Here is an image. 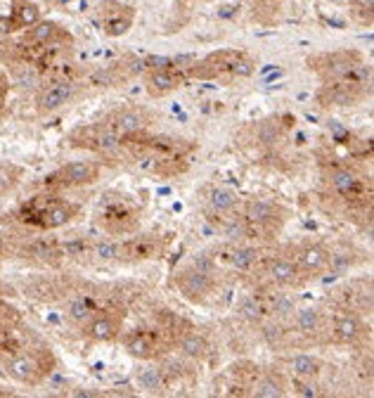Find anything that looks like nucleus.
I'll list each match as a JSON object with an SVG mask.
<instances>
[{
	"mask_svg": "<svg viewBox=\"0 0 374 398\" xmlns=\"http://www.w3.org/2000/svg\"><path fill=\"white\" fill-rule=\"evenodd\" d=\"M8 375L22 384H36L41 377V368L31 356H17L8 363Z\"/></svg>",
	"mask_w": 374,
	"mask_h": 398,
	"instance_id": "1",
	"label": "nucleus"
},
{
	"mask_svg": "<svg viewBox=\"0 0 374 398\" xmlns=\"http://www.w3.org/2000/svg\"><path fill=\"white\" fill-rule=\"evenodd\" d=\"M97 176V169L90 164V161H71L64 169L60 171L62 183L67 185H83V183H92Z\"/></svg>",
	"mask_w": 374,
	"mask_h": 398,
	"instance_id": "2",
	"label": "nucleus"
},
{
	"mask_svg": "<svg viewBox=\"0 0 374 398\" xmlns=\"http://www.w3.org/2000/svg\"><path fill=\"white\" fill-rule=\"evenodd\" d=\"M180 287H183L185 296L190 298H202L204 294L211 291V275L202 270H187L183 273V280H180Z\"/></svg>",
	"mask_w": 374,
	"mask_h": 398,
	"instance_id": "3",
	"label": "nucleus"
},
{
	"mask_svg": "<svg viewBox=\"0 0 374 398\" xmlns=\"http://www.w3.org/2000/svg\"><path fill=\"white\" fill-rule=\"evenodd\" d=\"M74 95V85L71 83H57L53 88H48L39 100V107L41 111H55L60 109L62 104L69 102V97Z\"/></svg>",
	"mask_w": 374,
	"mask_h": 398,
	"instance_id": "4",
	"label": "nucleus"
},
{
	"mask_svg": "<svg viewBox=\"0 0 374 398\" xmlns=\"http://www.w3.org/2000/svg\"><path fill=\"white\" fill-rule=\"evenodd\" d=\"M298 266L305 270V273H317V270H322L325 268V263H327V254L322 252L320 247H305L298 252Z\"/></svg>",
	"mask_w": 374,
	"mask_h": 398,
	"instance_id": "5",
	"label": "nucleus"
},
{
	"mask_svg": "<svg viewBox=\"0 0 374 398\" xmlns=\"http://www.w3.org/2000/svg\"><path fill=\"white\" fill-rule=\"evenodd\" d=\"M296 273H298L296 263H294V261H289V259H275V261H270V266H268V275H270L279 284L294 282Z\"/></svg>",
	"mask_w": 374,
	"mask_h": 398,
	"instance_id": "6",
	"label": "nucleus"
},
{
	"mask_svg": "<svg viewBox=\"0 0 374 398\" xmlns=\"http://www.w3.org/2000/svg\"><path fill=\"white\" fill-rule=\"evenodd\" d=\"M180 83V78H176V74H171V69H157L149 76V92L152 95H164V92L176 90Z\"/></svg>",
	"mask_w": 374,
	"mask_h": 398,
	"instance_id": "7",
	"label": "nucleus"
},
{
	"mask_svg": "<svg viewBox=\"0 0 374 398\" xmlns=\"http://www.w3.org/2000/svg\"><path fill=\"white\" fill-rule=\"evenodd\" d=\"M277 214H279V209L275 204L263 202V199L251 202L247 207V221H251V223H272L277 219Z\"/></svg>",
	"mask_w": 374,
	"mask_h": 398,
	"instance_id": "8",
	"label": "nucleus"
},
{
	"mask_svg": "<svg viewBox=\"0 0 374 398\" xmlns=\"http://www.w3.org/2000/svg\"><path fill=\"white\" fill-rule=\"evenodd\" d=\"M15 22L17 27H34L41 22V10L39 5L29 3V0H17L15 3Z\"/></svg>",
	"mask_w": 374,
	"mask_h": 398,
	"instance_id": "9",
	"label": "nucleus"
},
{
	"mask_svg": "<svg viewBox=\"0 0 374 398\" xmlns=\"http://www.w3.org/2000/svg\"><path fill=\"white\" fill-rule=\"evenodd\" d=\"M74 214V209L69 207V204H53V207H48L46 211H43V226L46 228H60L64 226V223H69Z\"/></svg>",
	"mask_w": 374,
	"mask_h": 398,
	"instance_id": "10",
	"label": "nucleus"
},
{
	"mask_svg": "<svg viewBox=\"0 0 374 398\" xmlns=\"http://www.w3.org/2000/svg\"><path fill=\"white\" fill-rule=\"evenodd\" d=\"M126 348H128L130 356L140 358V360H147V358H152L154 353H157V348H154V344L145 337V334H135V337H130Z\"/></svg>",
	"mask_w": 374,
	"mask_h": 398,
	"instance_id": "11",
	"label": "nucleus"
},
{
	"mask_svg": "<svg viewBox=\"0 0 374 398\" xmlns=\"http://www.w3.org/2000/svg\"><path fill=\"white\" fill-rule=\"evenodd\" d=\"M180 348H183V353L190 358H204L209 353V344L202 334H187V337H183V341H180Z\"/></svg>",
	"mask_w": 374,
	"mask_h": 398,
	"instance_id": "12",
	"label": "nucleus"
},
{
	"mask_svg": "<svg viewBox=\"0 0 374 398\" xmlns=\"http://www.w3.org/2000/svg\"><path fill=\"white\" fill-rule=\"evenodd\" d=\"M114 126L121 130V133H138V130L145 128V116L138 114V111H121L116 116Z\"/></svg>",
	"mask_w": 374,
	"mask_h": 398,
	"instance_id": "13",
	"label": "nucleus"
},
{
	"mask_svg": "<svg viewBox=\"0 0 374 398\" xmlns=\"http://www.w3.org/2000/svg\"><path fill=\"white\" fill-rule=\"evenodd\" d=\"M88 332H90V337L97 341H111L116 337V325L111 318H95L90 322Z\"/></svg>",
	"mask_w": 374,
	"mask_h": 398,
	"instance_id": "14",
	"label": "nucleus"
},
{
	"mask_svg": "<svg viewBox=\"0 0 374 398\" xmlns=\"http://www.w3.org/2000/svg\"><path fill=\"white\" fill-rule=\"evenodd\" d=\"M138 387L149 391V394H157V391L164 387V377H161L159 368H145L138 372Z\"/></svg>",
	"mask_w": 374,
	"mask_h": 398,
	"instance_id": "15",
	"label": "nucleus"
},
{
	"mask_svg": "<svg viewBox=\"0 0 374 398\" xmlns=\"http://www.w3.org/2000/svg\"><path fill=\"white\" fill-rule=\"evenodd\" d=\"M211 207L216 211H230L237 207V195L228 188H214L211 190Z\"/></svg>",
	"mask_w": 374,
	"mask_h": 398,
	"instance_id": "16",
	"label": "nucleus"
},
{
	"mask_svg": "<svg viewBox=\"0 0 374 398\" xmlns=\"http://www.w3.org/2000/svg\"><path fill=\"white\" fill-rule=\"evenodd\" d=\"M334 332H336V337H339L341 341H353L360 332H363V327H360L358 318H353V315H346V318H341L339 322H336Z\"/></svg>",
	"mask_w": 374,
	"mask_h": 398,
	"instance_id": "17",
	"label": "nucleus"
},
{
	"mask_svg": "<svg viewBox=\"0 0 374 398\" xmlns=\"http://www.w3.org/2000/svg\"><path fill=\"white\" fill-rule=\"evenodd\" d=\"M291 370H294V375L298 377H313L317 375V370H320V363L310 356H296L294 363H291Z\"/></svg>",
	"mask_w": 374,
	"mask_h": 398,
	"instance_id": "18",
	"label": "nucleus"
},
{
	"mask_svg": "<svg viewBox=\"0 0 374 398\" xmlns=\"http://www.w3.org/2000/svg\"><path fill=\"white\" fill-rule=\"evenodd\" d=\"M55 34H57V27H55L53 22H39L31 27L29 39L34 43H50L55 39Z\"/></svg>",
	"mask_w": 374,
	"mask_h": 398,
	"instance_id": "19",
	"label": "nucleus"
},
{
	"mask_svg": "<svg viewBox=\"0 0 374 398\" xmlns=\"http://www.w3.org/2000/svg\"><path fill=\"white\" fill-rule=\"evenodd\" d=\"M223 238L228 242H240L247 238V226L242 219H230L223 223Z\"/></svg>",
	"mask_w": 374,
	"mask_h": 398,
	"instance_id": "20",
	"label": "nucleus"
},
{
	"mask_svg": "<svg viewBox=\"0 0 374 398\" xmlns=\"http://www.w3.org/2000/svg\"><path fill=\"white\" fill-rule=\"evenodd\" d=\"M258 259V252L251 247H244V249H235L233 252V266L237 270H247L249 266H254V261Z\"/></svg>",
	"mask_w": 374,
	"mask_h": 398,
	"instance_id": "21",
	"label": "nucleus"
},
{
	"mask_svg": "<svg viewBox=\"0 0 374 398\" xmlns=\"http://www.w3.org/2000/svg\"><path fill=\"white\" fill-rule=\"evenodd\" d=\"M296 325L298 329H303V332H313L320 325V313H317L315 308H303L296 313Z\"/></svg>",
	"mask_w": 374,
	"mask_h": 398,
	"instance_id": "22",
	"label": "nucleus"
},
{
	"mask_svg": "<svg viewBox=\"0 0 374 398\" xmlns=\"http://www.w3.org/2000/svg\"><path fill=\"white\" fill-rule=\"evenodd\" d=\"M332 185L339 192L348 195V192H353L355 188H358V180H355V176L351 171H336V173H332Z\"/></svg>",
	"mask_w": 374,
	"mask_h": 398,
	"instance_id": "23",
	"label": "nucleus"
},
{
	"mask_svg": "<svg viewBox=\"0 0 374 398\" xmlns=\"http://www.w3.org/2000/svg\"><path fill=\"white\" fill-rule=\"evenodd\" d=\"M95 142H97V149L102 154H114L116 149H118V145H121V142H118V138H116L114 133H111V130H99Z\"/></svg>",
	"mask_w": 374,
	"mask_h": 398,
	"instance_id": "24",
	"label": "nucleus"
},
{
	"mask_svg": "<svg viewBox=\"0 0 374 398\" xmlns=\"http://www.w3.org/2000/svg\"><path fill=\"white\" fill-rule=\"evenodd\" d=\"M126 249H128V254L133 259H149V256H154V247H152V242H149V240H135V242H130Z\"/></svg>",
	"mask_w": 374,
	"mask_h": 398,
	"instance_id": "25",
	"label": "nucleus"
},
{
	"mask_svg": "<svg viewBox=\"0 0 374 398\" xmlns=\"http://www.w3.org/2000/svg\"><path fill=\"white\" fill-rule=\"evenodd\" d=\"M240 313L244 315L247 320H261V318H263V313H265V308L261 306L258 298H247V301L242 303Z\"/></svg>",
	"mask_w": 374,
	"mask_h": 398,
	"instance_id": "26",
	"label": "nucleus"
},
{
	"mask_svg": "<svg viewBox=\"0 0 374 398\" xmlns=\"http://www.w3.org/2000/svg\"><path fill=\"white\" fill-rule=\"evenodd\" d=\"M256 396L258 398H282L284 391H282V387H279L277 382H272V379H265V382L258 384Z\"/></svg>",
	"mask_w": 374,
	"mask_h": 398,
	"instance_id": "27",
	"label": "nucleus"
},
{
	"mask_svg": "<svg viewBox=\"0 0 374 398\" xmlns=\"http://www.w3.org/2000/svg\"><path fill=\"white\" fill-rule=\"evenodd\" d=\"M95 254L102 261L116 259L118 256V245H116V242H99V245L95 247Z\"/></svg>",
	"mask_w": 374,
	"mask_h": 398,
	"instance_id": "28",
	"label": "nucleus"
},
{
	"mask_svg": "<svg viewBox=\"0 0 374 398\" xmlns=\"http://www.w3.org/2000/svg\"><path fill=\"white\" fill-rule=\"evenodd\" d=\"M69 315H71L74 320H78V322L88 320V318H90V308H88V303H83V301H74L71 306H69Z\"/></svg>",
	"mask_w": 374,
	"mask_h": 398,
	"instance_id": "29",
	"label": "nucleus"
},
{
	"mask_svg": "<svg viewBox=\"0 0 374 398\" xmlns=\"http://www.w3.org/2000/svg\"><path fill=\"white\" fill-rule=\"evenodd\" d=\"M272 310H275L277 315H289L291 310H294V298L291 296H279L272 301Z\"/></svg>",
	"mask_w": 374,
	"mask_h": 398,
	"instance_id": "30",
	"label": "nucleus"
},
{
	"mask_svg": "<svg viewBox=\"0 0 374 398\" xmlns=\"http://www.w3.org/2000/svg\"><path fill=\"white\" fill-rule=\"evenodd\" d=\"M230 71H233L235 76H251L254 64H251V62H247V60H237L235 57V62L230 64Z\"/></svg>",
	"mask_w": 374,
	"mask_h": 398,
	"instance_id": "31",
	"label": "nucleus"
},
{
	"mask_svg": "<svg viewBox=\"0 0 374 398\" xmlns=\"http://www.w3.org/2000/svg\"><path fill=\"white\" fill-rule=\"evenodd\" d=\"M353 100H355V95L346 88H336L329 92V102H334V104H351Z\"/></svg>",
	"mask_w": 374,
	"mask_h": 398,
	"instance_id": "32",
	"label": "nucleus"
},
{
	"mask_svg": "<svg viewBox=\"0 0 374 398\" xmlns=\"http://www.w3.org/2000/svg\"><path fill=\"white\" fill-rule=\"evenodd\" d=\"M130 29V20H111L107 22V34L109 36H123Z\"/></svg>",
	"mask_w": 374,
	"mask_h": 398,
	"instance_id": "33",
	"label": "nucleus"
},
{
	"mask_svg": "<svg viewBox=\"0 0 374 398\" xmlns=\"http://www.w3.org/2000/svg\"><path fill=\"white\" fill-rule=\"evenodd\" d=\"M258 138L263 145H268V142H272L277 138V126L272 121H265L263 126H261V133H258Z\"/></svg>",
	"mask_w": 374,
	"mask_h": 398,
	"instance_id": "34",
	"label": "nucleus"
},
{
	"mask_svg": "<svg viewBox=\"0 0 374 398\" xmlns=\"http://www.w3.org/2000/svg\"><path fill=\"white\" fill-rule=\"evenodd\" d=\"M17 81H20L22 88H34L36 83H39V76H36L34 69H24L20 71V76H17Z\"/></svg>",
	"mask_w": 374,
	"mask_h": 398,
	"instance_id": "35",
	"label": "nucleus"
},
{
	"mask_svg": "<svg viewBox=\"0 0 374 398\" xmlns=\"http://www.w3.org/2000/svg\"><path fill=\"white\" fill-rule=\"evenodd\" d=\"M145 64L152 67L154 71H157V69H171V67H173V60H171V57H159V55H154V57H149Z\"/></svg>",
	"mask_w": 374,
	"mask_h": 398,
	"instance_id": "36",
	"label": "nucleus"
},
{
	"mask_svg": "<svg viewBox=\"0 0 374 398\" xmlns=\"http://www.w3.org/2000/svg\"><path fill=\"white\" fill-rule=\"evenodd\" d=\"M12 31H17L15 17H0V34H12Z\"/></svg>",
	"mask_w": 374,
	"mask_h": 398,
	"instance_id": "37",
	"label": "nucleus"
},
{
	"mask_svg": "<svg viewBox=\"0 0 374 398\" xmlns=\"http://www.w3.org/2000/svg\"><path fill=\"white\" fill-rule=\"evenodd\" d=\"M195 268L202 270V273H209V275H211V270H214V261H209L207 256H197L195 259Z\"/></svg>",
	"mask_w": 374,
	"mask_h": 398,
	"instance_id": "38",
	"label": "nucleus"
},
{
	"mask_svg": "<svg viewBox=\"0 0 374 398\" xmlns=\"http://www.w3.org/2000/svg\"><path fill=\"white\" fill-rule=\"evenodd\" d=\"M64 252L71 254V256H81V254L85 252V245H83V242H67V245H64Z\"/></svg>",
	"mask_w": 374,
	"mask_h": 398,
	"instance_id": "39",
	"label": "nucleus"
},
{
	"mask_svg": "<svg viewBox=\"0 0 374 398\" xmlns=\"http://www.w3.org/2000/svg\"><path fill=\"white\" fill-rule=\"evenodd\" d=\"M173 64L180 67V69H187V64H195V55H178V57L173 60Z\"/></svg>",
	"mask_w": 374,
	"mask_h": 398,
	"instance_id": "40",
	"label": "nucleus"
},
{
	"mask_svg": "<svg viewBox=\"0 0 374 398\" xmlns=\"http://www.w3.org/2000/svg\"><path fill=\"white\" fill-rule=\"evenodd\" d=\"M0 396H5V391H0Z\"/></svg>",
	"mask_w": 374,
	"mask_h": 398,
	"instance_id": "41",
	"label": "nucleus"
}]
</instances>
